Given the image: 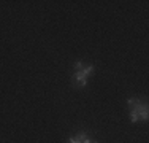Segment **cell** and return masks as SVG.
<instances>
[{
  "mask_svg": "<svg viewBox=\"0 0 149 143\" xmlns=\"http://www.w3.org/2000/svg\"><path fill=\"white\" fill-rule=\"evenodd\" d=\"M72 83L76 88H84L87 84V76L83 73V72H74V75L72 76Z\"/></svg>",
  "mask_w": 149,
  "mask_h": 143,
  "instance_id": "1",
  "label": "cell"
},
{
  "mask_svg": "<svg viewBox=\"0 0 149 143\" xmlns=\"http://www.w3.org/2000/svg\"><path fill=\"white\" fill-rule=\"evenodd\" d=\"M148 118H149L148 107H146V105H143V107L140 108V119H143V121H148Z\"/></svg>",
  "mask_w": 149,
  "mask_h": 143,
  "instance_id": "2",
  "label": "cell"
},
{
  "mask_svg": "<svg viewBox=\"0 0 149 143\" xmlns=\"http://www.w3.org/2000/svg\"><path fill=\"white\" fill-rule=\"evenodd\" d=\"M127 105L130 107V108H135V107H138V105H141V102H140V99H129L127 100Z\"/></svg>",
  "mask_w": 149,
  "mask_h": 143,
  "instance_id": "3",
  "label": "cell"
},
{
  "mask_svg": "<svg viewBox=\"0 0 149 143\" xmlns=\"http://www.w3.org/2000/svg\"><path fill=\"white\" fill-rule=\"evenodd\" d=\"M84 65H86V64H83L81 60H78V62L73 64V70H74V72H81V70L84 69Z\"/></svg>",
  "mask_w": 149,
  "mask_h": 143,
  "instance_id": "4",
  "label": "cell"
},
{
  "mask_svg": "<svg viewBox=\"0 0 149 143\" xmlns=\"http://www.w3.org/2000/svg\"><path fill=\"white\" fill-rule=\"evenodd\" d=\"M68 143H81V140L78 137H70L68 138Z\"/></svg>",
  "mask_w": 149,
  "mask_h": 143,
  "instance_id": "5",
  "label": "cell"
},
{
  "mask_svg": "<svg viewBox=\"0 0 149 143\" xmlns=\"http://www.w3.org/2000/svg\"><path fill=\"white\" fill-rule=\"evenodd\" d=\"M81 143H92V140H91V138H89V137H87V138H84V140H83V142H81Z\"/></svg>",
  "mask_w": 149,
  "mask_h": 143,
  "instance_id": "6",
  "label": "cell"
},
{
  "mask_svg": "<svg viewBox=\"0 0 149 143\" xmlns=\"http://www.w3.org/2000/svg\"><path fill=\"white\" fill-rule=\"evenodd\" d=\"M92 143H98V142L97 140H92Z\"/></svg>",
  "mask_w": 149,
  "mask_h": 143,
  "instance_id": "7",
  "label": "cell"
}]
</instances>
